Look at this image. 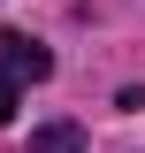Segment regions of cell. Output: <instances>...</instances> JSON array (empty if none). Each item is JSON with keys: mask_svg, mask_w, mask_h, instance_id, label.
<instances>
[{"mask_svg": "<svg viewBox=\"0 0 145 153\" xmlns=\"http://www.w3.org/2000/svg\"><path fill=\"white\" fill-rule=\"evenodd\" d=\"M0 76H8V84H46V76H54V54H46L31 31H0Z\"/></svg>", "mask_w": 145, "mask_h": 153, "instance_id": "obj_1", "label": "cell"}, {"mask_svg": "<svg viewBox=\"0 0 145 153\" xmlns=\"http://www.w3.org/2000/svg\"><path fill=\"white\" fill-rule=\"evenodd\" d=\"M16 92H23V84H8V76H0V130L16 123Z\"/></svg>", "mask_w": 145, "mask_h": 153, "instance_id": "obj_3", "label": "cell"}, {"mask_svg": "<svg viewBox=\"0 0 145 153\" xmlns=\"http://www.w3.org/2000/svg\"><path fill=\"white\" fill-rule=\"evenodd\" d=\"M31 153H84V130L76 123H46V130H31Z\"/></svg>", "mask_w": 145, "mask_h": 153, "instance_id": "obj_2", "label": "cell"}]
</instances>
